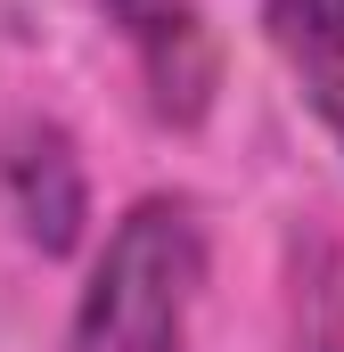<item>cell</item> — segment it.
Instances as JSON below:
<instances>
[{
  "instance_id": "3957f363",
  "label": "cell",
  "mask_w": 344,
  "mask_h": 352,
  "mask_svg": "<svg viewBox=\"0 0 344 352\" xmlns=\"http://www.w3.org/2000/svg\"><path fill=\"white\" fill-rule=\"evenodd\" d=\"M0 188H8V221L25 230L33 254H74L90 238V180L58 123H17Z\"/></svg>"
},
{
  "instance_id": "7a4b0ae2",
  "label": "cell",
  "mask_w": 344,
  "mask_h": 352,
  "mask_svg": "<svg viewBox=\"0 0 344 352\" xmlns=\"http://www.w3.org/2000/svg\"><path fill=\"white\" fill-rule=\"evenodd\" d=\"M98 16L131 50L148 115L172 123V131H197L222 98V41H213L205 8L197 0H98Z\"/></svg>"
},
{
  "instance_id": "277c9868",
  "label": "cell",
  "mask_w": 344,
  "mask_h": 352,
  "mask_svg": "<svg viewBox=\"0 0 344 352\" xmlns=\"http://www.w3.org/2000/svg\"><path fill=\"white\" fill-rule=\"evenodd\" d=\"M262 41L344 156V0H262Z\"/></svg>"
},
{
  "instance_id": "6da1fadb",
  "label": "cell",
  "mask_w": 344,
  "mask_h": 352,
  "mask_svg": "<svg viewBox=\"0 0 344 352\" xmlns=\"http://www.w3.org/2000/svg\"><path fill=\"white\" fill-rule=\"evenodd\" d=\"M197 295H205V213L180 188H148L107 221L66 352H189Z\"/></svg>"
}]
</instances>
